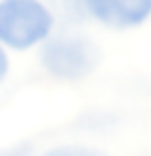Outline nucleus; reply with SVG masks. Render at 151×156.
<instances>
[{
  "mask_svg": "<svg viewBox=\"0 0 151 156\" xmlns=\"http://www.w3.org/2000/svg\"><path fill=\"white\" fill-rule=\"evenodd\" d=\"M89 13L111 29H131L151 16V0H89Z\"/></svg>",
  "mask_w": 151,
  "mask_h": 156,
  "instance_id": "3",
  "label": "nucleus"
},
{
  "mask_svg": "<svg viewBox=\"0 0 151 156\" xmlns=\"http://www.w3.org/2000/svg\"><path fill=\"white\" fill-rule=\"evenodd\" d=\"M40 62L60 80H80L93 74L100 65V49L84 36L64 34L45 40L40 49Z\"/></svg>",
  "mask_w": 151,
  "mask_h": 156,
  "instance_id": "2",
  "label": "nucleus"
},
{
  "mask_svg": "<svg viewBox=\"0 0 151 156\" xmlns=\"http://www.w3.org/2000/svg\"><path fill=\"white\" fill-rule=\"evenodd\" d=\"M7 69H9V58H7V54H5V47H2V42H0V80L5 78Z\"/></svg>",
  "mask_w": 151,
  "mask_h": 156,
  "instance_id": "7",
  "label": "nucleus"
},
{
  "mask_svg": "<svg viewBox=\"0 0 151 156\" xmlns=\"http://www.w3.org/2000/svg\"><path fill=\"white\" fill-rule=\"evenodd\" d=\"M53 11L42 0H0V42L5 47L31 49L49 38Z\"/></svg>",
  "mask_w": 151,
  "mask_h": 156,
  "instance_id": "1",
  "label": "nucleus"
},
{
  "mask_svg": "<svg viewBox=\"0 0 151 156\" xmlns=\"http://www.w3.org/2000/svg\"><path fill=\"white\" fill-rule=\"evenodd\" d=\"M47 5L64 23H78L89 13V0H47Z\"/></svg>",
  "mask_w": 151,
  "mask_h": 156,
  "instance_id": "4",
  "label": "nucleus"
},
{
  "mask_svg": "<svg viewBox=\"0 0 151 156\" xmlns=\"http://www.w3.org/2000/svg\"><path fill=\"white\" fill-rule=\"evenodd\" d=\"M0 156H31V147L29 145H13L9 150H2Z\"/></svg>",
  "mask_w": 151,
  "mask_h": 156,
  "instance_id": "6",
  "label": "nucleus"
},
{
  "mask_svg": "<svg viewBox=\"0 0 151 156\" xmlns=\"http://www.w3.org/2000/svg\"><path fill=\"white\" fill-rule=\"evenodd\" d=\"M42 156H107V154L100 150H93V147H84V145H62Z\"/></svg>",
  "mask_w": 151,
  "mask_h": 156,
  "instance_id": "5",
  "label": "nucleus"
}]
</instances>
